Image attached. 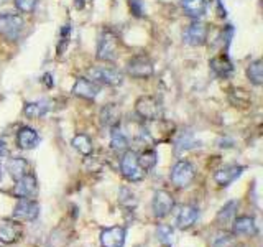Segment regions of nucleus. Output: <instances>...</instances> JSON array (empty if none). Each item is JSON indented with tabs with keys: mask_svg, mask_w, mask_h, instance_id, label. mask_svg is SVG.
Here are the masks:
<instances>
[{
	"mask_svg": "<svg viewBox=\"0 0 263 247\" xmlns=\"http://www.w3.org/2000/svg\"><path fill=\"white\" fill-rule=\"evenodd\" d=\"M183 40L191 46H202L208 40V27L201 22H193L183 31Z\"/></svg>",
	"mask_w": 263,
	"mask_h": 247,
	"instance_id": "f8f14e48",
	"label": "nucleus"
},
{
	"mask_svg": "<svg viewBox=\"0 0 263 247\" xmlns=\"http://www.w3.org/2000/svg\"><path fill=\"white\" fill-rule=\"evenodd\" d=\"M232 233L235 236H253L257 233V224H255V219L250 216H240L234 219L232 224Z\"/></svg>",
	"mask_w": 263,
	"mask_h": 247,
	"instance_id": "a211bd4d",
	"label": "nucleus"
},
{
	"mask_svg": "<svg viewBox=\"0 0 263 247\" xmlns=\"http://www.w3.org/2000/svg\"><path fill=\"white\" fill-rule=\"evenodd\" d=\"M0 178H2V165H0Z\"/></svg>",
	"mask_w": 263,
	"mask_h": 247,
	"instance_id": "c9c22d12",
	"label": "nucleus"
},
{
	"mask_svg": "<svg viewBox=\"0 0 263 247\" xmlns=\"http://www.w3.org/2000/svg\"><path fill=\"white\" fill-rule=\"evenodd\" d=\"M110 147L114 148L115 152H123L127 150L128 147V140L125 137V134L120 130L119 126L112 127V132H110Z\"/></svg>",
	"mask_w": 263,
	"mask_h": 247,
	"instance_id": "393cba45",
	"label": "nucleus"
},
{
	"mask_svg": "<svg viewBox=\"0 0 263 247\" xmlns=\"http://www.w3.org/2000/svg\"><path fill=\"white\" fill-rule=\"evenodd\" d=\"M181 7L186 12V15H189L191 19H201V16L208 10V4L205 0H179Z\"/></svg>",
	"mask_w": 263,
	"mask_h": 247,
	"instance_id": "412c9836",
	"label": "nucleus"
},
{
	"mask_svg": "<svg viewBox=\"0 0 263 247\" xmlns=\"http://www.w3.org/2000/svg\"><path fill=\"white\" fill-rule=\"evenodd\" d=\"M119 203L125 208H135L137 206V198L130 191L128 188H122L119 191Z\"/></svg>",
	"mask_w": 263,
	"mask_h": 247,
	"instance_id": "c756f323",
	"label": "nucleus"
},
{
	"mask_svg": "<svg viewBox=\"0 0 263 247\" xmlns=\"http://www.w3.org/2000/svg\"><path fill=\"white\" fill-rule=\"evenodd\" d=\"M13 2H15V7H16V10H18V12L31 13L33 10H35L38 0H13Z\"/></svg>",
	"mask_w": 263,
	"mask_h": 247,
	"instance_id": "2f4dec72",
	"label": "nucleus"
},
{
	"mask_svg": "<svg viewBox=\"0 0 263 247\" xmlns=\"http://www.w3.org/2000/svg\"><path fill=\"white\" fill-rule=\"evenodd\" d=\"M127 239V229L123 226L107 227L101 233V245L102 247H123Z\"/></svg>",
	"mask_w": 263,
	"mask_h": 247,
	"instance_id": "ddd939ff",
	"label": "nucleus"
},
{
	"mask_svg": "<svg viewBox=\"0 0 263 247\" xmlns=\"http://www.w3.org/2000/svg\"><path fill=\"white\" fill-rule=\"evenodd\" d=\"M243 170L245 167H242V165H229V167H224L214 173V181L219 186H230L237 178H240Z\"/></svg>",
	"mask_w": 263,
	"mask_h": 247,
	"instance_id": "4468645a",
	"label": "nucleus"
},
{
	"mask_svg": "<svg viewBox=\"0 0 263 247\" xmlns=\"http://www.w3.org/2000/svg\"><path fill=\"white\" fill-rule=\"evenodd\" d=\"M135 112L140 119L153 122L163 117V104L158 97L155 96H142L135 102Z\"/></svg>",
	"mask_w": 263,
	"mask_h": 247,
	"instance_id": "f03ea898",
	"label": "nucleus"
},
{
	"mask_svg": "<svg viewBox=\"0 0 263 247\" xmlns=\"http://www.w3.org/2000/svg\"><path fill=\"white\" fill-rule=\"evenodd\" d=\"M155 73V66L148 56H134L127 61V74L135 79H146L152 78Z\"/></svg>",
	"mask_w": 263,
	"mask_h": 247,
	"instance_id": "423d86ee",
	"label": "nucleus"
},
{
	"mask_svg": "<svg viewBox=\"0 0 263 247\" xmlns=\"http://www.w3.org/2000/svg\"><path fill=\"white\" fill-rule=\"evenodd\" d=\"M237 208H238V203H237L235 200L227 201V203L220 208V211L217 213V221H219V222H229L230 219H234Z\"/></svg>",
	"mask_w": 263,
	"mask_h": 247,
	"instance_id": "bb28decb",
	"label": "nucleus"
},
{
	"mask_svg": "<svg viewBox=\"0 0 263 247\" xmlns=\"http://www.w3.org/2000/svg\"><path fill=\"white\" fill-rule=\"evenodd\" d=\"M119 56V40L110 30H104L97 41V60L104 63H112Z\"/></svg>",
	"mask_w": 263,
	"mask_h": 247,
	"instance_id": "f257e3e1",
	"label": "nucleus"
},
{
	"mask_svg": "<svg viewBox=\"0 0 263 247\" xmlns=\"http://www.w3.org/2000/svg\"><path fill=\"white\" fill-rule=\"evenodd\" d=\"M23 234V227L20 221L13 218H5L0 221V242L2 244H15L20 241Z\"/></svg>",
	"mask_w": 263,
	"mask_h": 247,
	"instance_id": "6e6552de",
	"label": "nucleus"
},
{
	"mask_svg": "<svg viewBox=\"0 0 263 247\" xmlns=\"http://www.w3.org/2000/svg\"><path fill=\"white\" fill-rule=\"evenodd\" d=\"M128 5L132 8V13H134L135 16H143L145 15V7H143L142 2H140V0H130Z\"/></svg>",
	"mask_w": 263,
	"mask_h": 247,
	"instance_id": "473e14b6",
	"label": "nucleus"
},
{
	"mask_svg": "<svg viewBox=\"0 0 263 247\" xmlns=\"http://www.w3.org/2000/svg\"><path fill=\"white\" fill-rule=\"evenodd\" d=\"M119 117H120V112L117 111V107H115L114 104H107L105 107H102V111H101L102 126L110 127V129L119 126Z\"/></svg>",
	"mask_w": 263,
	"mask_h": 247,
	"instance_id": "4be33fe9",
	"label": "nucleus"
},
{
	"mask_svg": "<svg viewBox=\"0 0 263 247\" xmlns=\"http://www.w3.org/2000/svg\"><path fill=\"white\" fill-rule=\"evenodd\" d=\"M89 2L90 0H76V8H84V5Z\"/></svg>",
	"mask_w": 263,
	"mask_h": 247,
	"instance_id": "f704fd0d",
	"label": "nucleus"
},
{
	"mask_svg": "<svg viewBox=\"0 0 263 247\" xmlns=\"http://www.w3.org/2000/svg\"><path fill=\"white\" fill-rule=\"evenodd\" d=\"M194 177H196V170L193 167V163L187 160H179L171 168V181L178 188L189 186L193 183Z\"/></svg>",
	"mask_w": 263,
	"mask_h": 247,
	"instance_id": "0eeeda50",
	"label": "nucleus"
},
{
	"mask_svg": "<svg viewBox=\"0 0 263 247\" xmlns=\"http://www.w3.org/2000/svg\"><path fill=\"white\" fill-rule=\"evenodd\" d=\"M38 193V181L33 173H27L23 178L16 181V185L13 186V195L18 200H33Z\"/></svg>",
	"mask_w": 263,
	"mask_h": 247,
	"instance_id": "1a4fd4ad",
	"label": "nucleus"
},
{
	"mask_svg": "<svg viewBox=\"0 0 263 247\" xmlns=\"http://www.w3.org/2000/svg\"><path fill=\"white\" fill-rule=\"evenodd\" d=\"M232 242V236L226 231H220L216 236L211 239V245L212 247H229V244Z\"/></svg>",
	"mask_w": 263,
	"mask_h": 247,
	"instance_id": "7c9ffc66",
	"label": "nucleus"
},
{
	"mask_svg": "<svg viewBox=\"0 0 263 247\" xmlns=\"http://www.w3.org/2000/svg\"><path fill=\"white\" fill-rule=\"evenodd\" d=\"M175 208V200H173V196L164 191V189H160V191H156L153 195V200H152V209H153V214L155 218H166L168 214L173 211Z\"/></svg>",
	"mask_w": 263,
	"mask_h": 247,
	"instance_id": "9d476101",
	"label": "nucleus"
},
{
	"mask_svg": "<svg viewBox=\"0 0 263 247\" xmlns=\"http://www.w3.org/2000/svg\"><path fill=\"white\" fill-rule=\"evenodd\" d=\"M72 147L76 148V150L84 155V156H89L92 153V140H90L86 134H78L76 137L72 138Z\"/></svg>",
	"mask_w": 263,
	"mask_h": 247,
	"instance_id": "a878e982",
	"label": "nucleus"
},
{
	"mask_svg": "<svg viewBox=\"0 0 263 247\" xmlns=\"http://www.w3.org/2000/svg\"><path fill=\"white\" fill-rule=\"evenodd\" d=\"M197 218H199V209L193 204H186L181 208L178 218H176V226L179 229H189L196 224Z\"/></svg>",
	"mask_w": 263,
	"mask_h": 247,
	"instance_id": "f3484780",
	"label": "nucleus"
},
{
	"mask_svg": "<svg viewBox=\"0 0 263 247\" xmlns=\"http://www.w3.org/2000/svg\"><path fill=\"white\" fill-rule=\"evenodd\" d=\"M4 155H7V145L4 140H0V156H4Z\"/></svg>",
	"mask_w": 263,
	"mask_h": 247,
	"instance_id": "72a5a7b5",
	"label": "nucleus"
},
{
	"mask_svg": "<svg viewBox=\"0 0 263 247\" xmlns=\"http://www.w3.org/2000/svg\"><path fill=\"white\" fill-rule=\"evenodd\" d=\"M40 216V204L35 200H18L12 218L16 221H35Z\"/></svg>",
	"mask_w": 263,
	"mask_h": 247,
	"instance_id": "9b49d317",
	"label": "nucleus"
},
{
	"mask_svg": "<svg viewBox=\"0 0 263 247\" xmlns=\"http://www.w3.org/2000/svg\"><path fill=\"white\" fill-rule=\"evenodd\" d=\"M72 94L81 99H87V101H94L99 94V86L89 78H79L76 79L72 86Z\"/></svg>",
	"mask_w": 263,
	"mask_h": 247,
	"instance_id": "2eb2a0df",
	"label": "nucleus"
},
{
	"mask_svg": "<svg viewBox=\"0 0 263 247\" xmlns=\"http://www.w3.org/2000/svg\"><path fill=\"white\" fill-rule=\"evenodd\" d=\"M209 66H211V69L216 73L219 78H229L230 74L234 73V66H232V63H230V60L226 55L212 58Z\"/></svg>",
	"mask_w": 263,
	"mask_h": 247,
	"instance_id": "6ab92c4d",
	"label": "nucleus"
},
{
	"mask_svg": "<svg viewBox=\"0 0 263 247\" xmlns=\"http://www.w3.org/2000/svg\"><path fill=\"white\" fill-rule=\"evenodd\" d=\"M49 105L46 101H36V102H27L23 107V114L30 119H40L48 112Z\"/></svg>",
	"mask_w": 263,
	"mask_h": 247,
	"instance_id": "5701e85b",
	"label": "nucleus"
},
{
	"mask_svg": "<svg viewBox=\"0 0 263 247\" xmlns=\"http://www.w3.org/2000/svg\"><path fill=\"white\" fill-rule=\"evenodd\" d=\"M28 162L22 158V156H15V158H10L7 162V171L15 181H18L20 178H23L28 173Z\"/></svg>",
	"mask_w": 263,
	"mask_h": 247,
	"instance_id": "aec40b11",
	"label": "nucleus"
},
{
	"mask_svg": "<svg viewBox=\"0 0 263 247\" xmlns=\"http://www.w3.org/2000/svg\"><path fill=\"white\" fill-rule=\"evenodd\" d=\"M138 162H140V167L146 173V170H152L156 165V162H158V155H156L155 150H145L142 155H138Z\"/></svg>",
	"mask_w": 263,
	"mask_h": 247,
	"instance_id": "cd10ccee",
	"label": "nucleus"
},
{
	"mask_svg": "<svg viewBox=\"0 0 263 247\" xmlns=\"http://www.w3.org/2000/svg\"><path fill=\"white\" fill-rule=\"evenodd\" d=\"M247 78L253 86H261L263 82V63L261 60H255L247 66Z\"/></svg>",
	"mask_w": 263,
	"mask_h": 247,
	"instance_id": "b1692460",
	"label": "nucleus"
},
{
	"mask_svg": "<svg viewBox=\"0 0 263 247\" xmlns=\"http://www.w3.org/2000/svg\"><path fill=\"white\" fill-rule=\"evenodd\" d=\"M25 28V22L16 13H0V35L4 38L15 41L18 40Z\"/></svg>",
	"mask_w": 263,
	"mask_h": 247,
	"instance_id": "39448f33",
	"label": "nucleus"
},
{
	"mask_svg": "<svg viewBox=\"0 0 263 247\" xmlns=\"http://www.w3.org/2000/svg\"><path fill=\"white\" fill-rule=\"evenodd\" d=\"M120 171L125 177V180L135 183V181H142L145 178V170L140 167L138 153L134 150H127L120 158Z\"/></svg>",
	"mask_w": 263,
	"mask_h": 247,
	"instance_id": "20e7f679",
	"label": "nucleus"
},
{
	"mask_svg": "<svg viewBox=\"0 0 263 247\" xmlns=\"http://www.w3.org/2000/svg\"><path fill=\"white\" fill-rule=\"evenodd\" d=\"M173 236H175V231L168 224H160L156 227V239L164 244V245H171L173 244Z\"/></svg>",
	"mask_w": 263,
	"mask_h": 247,
	"instance_id": "c85d7f7f",
	"label": "nucleus"
},
{
	"mask_svg": "<svg viewBox=\"0 0 263 247\" xmlns=\"http://www.w3.org/2000/svg\"><path fill=\"white\" fill-rule=\"evenodd\" d=\"M89 79L94 81L96 84H104V86H120L123 82V73L112 66H97V68L89 69Z\"/></svg>",
	"mask_w": 263,
	"mask_h": 247,
	"instance_id": "7ed1b4c3",
	"label": "nucleus"
},
{
	"mask_svg": "<svg viewBox=\"0 0 263 247\" xmlns=\"http://www.w3.org/2000/svg\"><path fill=\"white\" fill-rule=\"evenodd\" d=\"M38 142H40V137L35 129L23 126L16 132V145L23 148V150H31V148H35L38 145Z\"/></svg>",
	"mask_w": 263,
	"mask_h": 247,
	"instance_id": "dca6fc26",
	"label": "nucleus"
}]
</instances>
